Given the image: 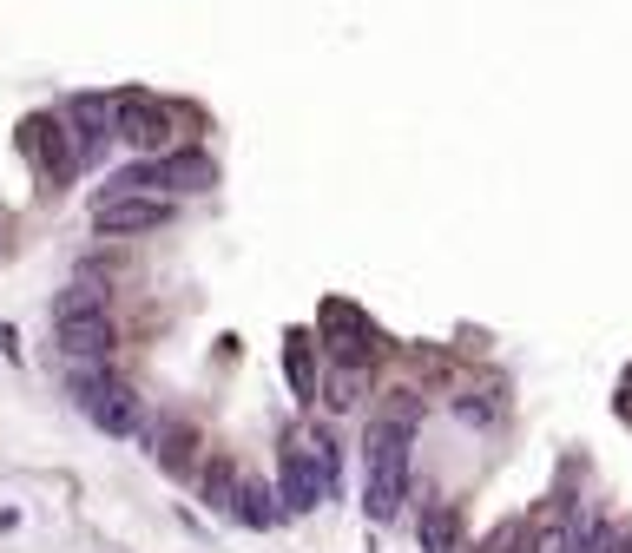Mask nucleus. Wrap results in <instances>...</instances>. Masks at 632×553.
<instances>
[{"instance_id": "obj_1", "label": "nucleus", "mask_w": 632, "mask_h": 553, "mask_svg": "<svg viewBox=\"0 0 632 553\" xmlns=\"http://www.w3.org/2000/svg\"><path fill=\"white\" fill-rule=\"evenodd\" d=\"M409 448H415V402L409 389L369 422L363 442V514L369 521H395L409 501Z\"/></svg>"}, {"instance_id": "obj_2", "label": "nucleus", "mask_w": 632, "mask_h": 553, "mask_svg": "<svg viewBox=\"0 0 632 553\" xmlns=\"http://www.w3.org/2000/svg\"><path fill=\"white\" fill-rule=\"evenodd\" d=\"M53 336H60V356L66 363H106L119 349V323L106 310V290L93 277H79L60 303H53Z\"/></svg>"}, {"instance_id": "obj_3", "label": "nucleus", "mask_w": 632, "mask_h": 553, "mask_svg": "<svg viewBox=\"0 0 632 553\" xmlns=\"http://www.w3.org/2000/svg\"><path fill=\"white\" fill-rule=\"evenodd\" d=\"M336 488V442L330 435H284L277 448V494L290 514L323 507V494Z\"/></svg>"}, {"instance_id": "obj_4", "label": "nucleus", "mask_w": 632, "mask_h": 553, "mask_svg": "<svg viewBox=\"0 0 632 553\" xmlns=\"http://www.w3.org/2000/svg\"><path fill=\"white\" fill-rule=\"evenodd\" d=\"M73 402L86 409V422L106 428V435H139L145 402L132 382H119L106 363H73Z\"/></svg>"}, {"instance_id": "obj_5", "label": "nucleus", "mask_w": 632, "mask_h": 553, "mask_svg": "<svg viewBox=\"0 0 632 553\" xmlns=\"http://www.w3.org/2000/svg\"><path fill=\"white\" fill-rule=\"evenodd\" d=\"M211 185H218V165L205 152H178L172 145V152H152L139 165H126L106 191H165V198H178V191H211Z\"/></svg>"}, {"instance_id": "obj_6", "label": "nucleus", "mask_w": 632, "mask_h": 553, "mask_svg": "<svg viewBox=\"0 0 632 553\" xmlns=\"http://www.w3.org/2000/svg\"><path fill=\"white\" fill-rule=\"evenodd\" d=\"M178 126H185V112L172 106V99L158 93H119L112 99V132L132 145V152H172L178 145Z\"/></svg>"}, {"instance_id": "obj_7", "label": "nucleus", "mask_w": 632, "mask_h": 553, "mask_svg": "<svg viewBox=\"0 0 632 553\" xmlns=\"http://www.w3.org/2000/svg\"><path fill=\"white\" fill-rule=\"evenodd\" d=\"M316 343H323V356L343 363V369H369L382 356V330L356 310V303H323V316H316Z\"/></svg>"}, {"instance_id": "obj_8", "label": "nucleus", "mask_w": 632, "mask_h": 553, "mask_svg": "<svg viewBox=\"0 0 632 553\" xmlns=\"http://www.w3.org/2000/svg\"><path fill=\"white\" fill-rule=\"evenodd\" d=\"M172 224V198L165 191H99L93 205V231L99 237H145Z\"/></svg>"}, {"instance_id": "obj_9", "label": "nucleus", "mask_w": 632, "mask_h": 553, "mask_svg": "<svg viewBox=\"0 0 632 553\" xmlns=\"http://www.w3.org/2000/svg\"><path fill=\"white\" fill-rule=\"evenodd\" d=\"M20 152L33 158V172L47 178L53 191H60L66 178L79 172V145H73V126H66V119H53V112H33L27 126H20Z\"/></svg>"}, {"instance_id": "obj_10", "label": "nucleus", "mask_w": 632, "mask_h": 553, "mask_svg": "<svg viewBox=\"0 0 632 553\" xmlns=\"http://www.w3.org/2000/svg\"><path fill=\"white\" fill-rule=\"evenodd\" d=\"M66 126H73V145H79V165H93L119 132H112V99L106 93H79L66 106Z\"/></svg>"}, {"instance_id": "obj_11", "label": "nucleus", "mask_w": 632, "mask_h": 553, "mask_svg": "<svg viewBox=\"0 0 632 553\" xmlns=\"http://www.w3.org/2000/svg\"><path fill=\"white\" fill-rule=\"evenodd\" d=\"M152 461H158L165 474H178V481H185V474H198V428L178 422V415H165V422L152 428Z\"/></svg>"}, {"instance_id": "obj_12", "label": "nucleus", "mask_w": 632, "mask_h": 553, "mask_svg": "<svg viewBox=\"0 0 632 553\" xmlns=\"http://www.w3.org/2000/svg\"><path fill=\"white\" fill-rule=\"evenodd\" d=\"M415 540H422V553H461V507H448V501L422 507Z\"/></svg>"}, {"instance_id": "obj_13", "label": "nucleus", "mask_w": 632, "mask_h": 553, "mask_svg": "<svg viewBox=\"0 0 632 553\" xmlns=\"http://www.w3.org/2000/svg\"><path fill=\"white\" fill-rule=\"evenodd\" d=\"M237 481H244V474H237V461H224V455H211L205 468H198V488H205V501L218 507V514H231V501H237Z\"/></svg>"}, {"instance_id": "obj_14", "label": "nucleus", "mask_w": 632, "mask_h": 553, "mask_svg": "<svg viewBox=\"0 0 632 553\" xmlns=\"http://www.w3.org/2000/svg\"><path fill=\"white\" fill-rule=\"evenodd\" d=\"M231 514H237L244 527H270V521H277V507H270V488H257V481H237Z\"/></svg>"}, {"instance_id": "obj_15", "label": "nucleus", "mask_w": 632, "mask_h": 553, "mask_svg": "<svg viewBox=\"0 0 632 553\" xmlns=\"http://www.w3.org/2000/svg\"><path fill=\"white\" fill-rule=\"evenodd\" d=\"M284 363H290V382H297V395H303V402H316V369H310V336H303V330H290Z\"/></svg>"}, {"instance_id": "obj_16", "label": "nucleus", "mask_w": 632, "mask_h": 553, "mask_svg": "<svg viewBox=\"0 0 632 553\" xmlns=\"http://www.w3.org/2000/svg\"><path fill=\"white\" fill-rule=\"evenodd\" d=\"M356 389H363V369H343V363H336L330 395H323V402H330V409H356Z\"/></svg>"}, {"instance_id": "obj_17", "label": "nucleus", "mask_w": 632, "mask_h": 553, "mask_svg": "<svg viewBox=\"0 0 632 553\" xmlns=\"http://www.w3.org/2000/svg\"><path fill=\"white\" fill-rule=\"evenodd\" d=\"M521 540H527V521H501V527H494V534L481 540V547H474V553H514V547H521Z\"/></svg>"}, {"instance_id": "obj_18", "label": "nucleus", "mask_w": 632, "mask_h": 553, "mask_svg": "<svg viewBox=\"0 0 632 553\" xmlns=\"http://www.w3.org/2000/svg\"><path fill=\"white\" fill-rule=\"evenodd\" d=\"M606 534H613V527H600V521H586V527H573L567 553H606Z\"/></svg>"}, {"instance_id": "obj_19", "label": "nucleus", "mask_w": 632, "mask_h": 553, "mask_svg": "<svg viewBox=\"0 0 632 553\" xmlns=\"http://www.w3.org/2000/svg\"><path fill=\"white\" fill-rule=\"evenodd\" d=\"M606 553H632V527H613V534H606Z\"/></svg>"}, {"instance_id": "obj_20", "label": "nucleus", "mask_w": 632, "mask_h": 553, "mask_svg": "<svg viewBox=\"0 0 632 553\" xmlns=\"http://www.w3.org/2000/svg\"><path fill=\"white\" fill-rule=\"evenodd\" d=\"M619 415L632 422V376H626V389H619Z\"/></svg>"}]
</instances>
